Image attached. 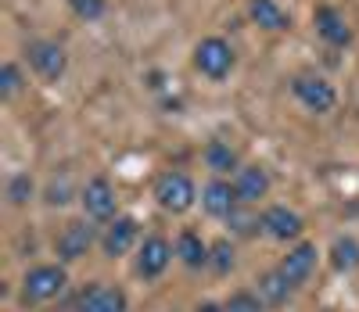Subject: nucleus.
Returning a JSON list of instances; mask_svg holds the SVG:
<instances>
[{
  "label": "nucleus",
  "instance_id": "1",
  "mask_svg": "<svg viewBox=\"0 0 359 312\" xmlns=\"http://www.w3.org/2000/svg\"><path fill=\"white\" fill-rule=\"evenodd\" d=\"M69 287V266L62 262H40L22 276V287H18V301L22 305H47L54 298H62Z\"/></svg>",
  "mask_w": 359,
  "mask_h": 312
},
{
  "label": "nucleus",
  "instance_id": "2",
  "mask_svg": "<svg viewBox=\"0 0 359 312\" xmlns=\"http://www.w3.org/2000/svg\"><path fill=\"white\" fill-rule=\"evenodd\" d=\"M151 198H155V205L165 212V215H184V212H191L194 205H198V183L187 176V172H180V169H165L158 179H155V186H151Z\"/></svg>",
  "mask_w": 359,
  "mask_h": 312
},
{
  "label": "nucleus",
  "instance_id": "3",
  "mask_svg": "<svg viewBox=\"0 0 359 312\" xmlns=\"http://www.w3.org/2000/svg\"><path fill=\"white\" fill-rule=\"evenodd\" d=\"M94 244H101V233H97L94 219H86V215H83V219H69L62 230H57L54 255H57V262H62V266H72V262L86 259Z\"/></svg>",
  "mask_w": 359,
  "mask_h": 312
},
{
  "label": "nucleus",
  "instance_id": "4",
  "mask_svg": "<svg viewBox=\"0 0 359 312\" xmlns=\"http://www.w3.org/2000/svg\"><path fill=\"white\" fill-rule=\"evenodd\" d=\"M176 259V247L165 233H147L137 244V255H133V273L144 280V284H155L158 276H165V269Z\"/></svg>",
  "mask_w": 359,
  "mask_h": 312
},
{
  "label": "nucleus",
  "instance_id": "5",
  "mask_svg": "<svg viewBox=\"0 0 359 312\" xmlns=\"http://www.w3.org/2000/svg\"><path fill=\"white\" fill-rule=\"evenodd\" d=\"M291 93H294V101L302 104L306 111H313V115H327V111L338 104L334 83L327 79V76H316V72H298L291 79Z\"/></svg>",
  "mask_w": 359,
  "mask_h": 312
},
{
  "label": "nucleus",
  "instance_id": "6",
  "mask_svg": "<svg viewBox=\"0 0 359 312\" xmlns=\"http://www.w3.org/2000/svg\"><path fill=\"white\" fill-rule=\"evenodd\" d=\"M79 205H83V215L94 223H111L118 215V194H115V183L108 176H90L83 186H79Z\"/></svg>",
  "mask_w": 359,
  "mask_h": 312
},
{
  "label": "nucleus",
  "instance_id": "7",
  "mask_svg": "<svg viewBox=\"0 0 359 312\" xmlns=\"http://www.w3.org/2000/svg\"><path fill=\"white\" fill-rule=\"evenodd\" d=\"M233 65H237V54H233L230 40H223V36H205V40L194 47V69H198L205 79L219 83V79H226V76L233 72Z\"/></svg>",
  "mask_w": 359,
  "mask_h": 312
},
{
  "label": "nucleus",
  "instance_id": "8",
  "mask_svg": "<svg viewBox=\"0 0 359 312\" xmlns=\"http://www.w3.org/2000/svg\"><path fill=\"white\" fill-rule=\"evenodd\" d=\"M259 223H262V237L277 240V244H298L306 233V219L287 205H266L259 212Z\"/></svg>",
  "mask_w": 359,
  "mask_h": 312
},
{
  "label": "nucleus",
  "instance_id": "9",
  "mask_svg": "<svg viewBox=\"0 0 359 312\" xmlns=\"http://www.w3.org/2000/svg\"><path fill=\"white\" fill-rule=\"evenodd\" d=\"M316 262H320V247L313 240H298V244L287 247V255L277 262V269L291 284V291H302L313 280V273H316Z\"/></svg>",
  "mask_w": 359,
  "mask_h": 312
},
{
  "label": "nucleus",
  "instance_id": "10",
  "mask_svg": "<svg viewBox=\"0 0 359 312\" xmlns=\"http://www.w3.org/2000/svg\"><path fill=\"white\" fill-rule=\"evenodd\" d=\"M25 57H29V69H33L43 83H57L69 69V54L62 43L54 40H33L25 47Z\"/></svg>",
  "mask_w": 359,
  "mask_h": 312
},
{
  "label": "nucleus",
  "instance_id": "11",
  "mask_svg": "<svg viewBox=\"0 0 359 312\" xmlns=\"http://www.w3.org/2000/svg\"><path fill=\"white\" fill-rule=\"evenodd\" d=\"M76 312H130V298L123 287L94 280L76 294Z\"/></svg>",
  "mask_w": 359,
  "mask_h": 312
},
{
  "label": "nucleus",
  "instance_id": "12",
  "mask_svg": "<svg viewBox=\"0 0 359 312\" xmlns=\"http://www.w3.org/2000/svg\"><path fill=\"white\" fill-rule=\"evenodd\" d=\"M137 240H140V223L133 215H115L101 230V252L104 259H126L137 247Z\"/></svg>",
  "mask_w": 359,
  "mask_h": 312
},
{
  "label": "nucleus",
  "instance_id": "13",
  "mask_svg": "<svg viewBox=\"0 0 359 312\" xmlns=\"http://www.w3.org/2000/svg\"><path fill=\"white\" fill-rule=\"evenodd\" d=\"M233 191H237V201L241 205H259L269 198V191H273V179H269V169L259 165V162H248L233 172Z\"/></svg>",
  "mask_w": 359,
  "mask_h": 312
},
{
  "label": "nucleus",
  "instance_id": "14",
  "mask_svg": "<svg viewBox=\"0 0 359 312\" xmlns=\"http://www.w3.org/2000/svg\"><path fill=\"white\" fill-rule=\"evenodd\" d=\"M241 205L237 201V191H233V179L226 176H212L205 186H201V208L205 215H212V219H230V212Z\"/></svg>",
  "mask_w": 359,
  "mask_h": 312
},
{
  "label": "nucleus",
  "instance_id": "15",
  "mask_svg": "<svg viewBox=\"0 0 359 312\" xmlns=\"http://www.w3.org/2000/svg\"><path fill=\"white\" fill-rule=\"evenodd\" d=\"M313 25H316V33H320L323 43H331V47H348V43H352V25H348V18H345L338 8H331V4H323V8L313 11Z\"/></svg>",
  "mask_w": 359,
  "mask_h": 312
},
{
  "label": "nucleus",
  "instance_id": "16",
  "mask_svg": "<svg viewBox=\"0 0 359 312\" xmlns=\"http://www.w3.org/2000/svg\"><path fill=\"white\" fill-rule=\"evenodd\" d=\"M201 162H205V169L212 172V176H226V179H233V172L245 165L241 154H237V147L230 140H208L201 147Z\"/></svg>",
  "mask_w": 359,
  "mask_h": 312
},
{
  "label": "nucleus",
  "instance_id": "17",
  "mask_svg": "<svg viewBox=\"0 0 359 312\" xmlns=\"http://www.w3.org/2000/svg\"><path fill=\"white\" fill-rule=\"evenodd\" d=\"M172 247H176V259L184 262L187 269H208V255H212V244H208L198 230H180L176 233V240H172Z\"/></svg>",
  "mask_w": 359,
  "mask_h": 312
},
{
  "label": "nucleus",
  "instance_id": "18",
  "mask_svg": "<svg viewBox=\"0 0 359 312\" xmlns=\"http://www.w3.org/2000/svg\"><path fill=\"white\" fill-rule=\"evenodd\" d=\"M248 18L259 29H266V33H284V29H291V15L277 0H248Z\"/></svg>",
  "mask_w": 359,
  "mask_h": 312
},
{
  "label": "nucleus",
  "instance_id": "19",
  "mask_svg": "<svg viewBox=\"0 0 359 312\" xmlns=\"http://www.w3.org/2000/svg\"><path fill=\"white\" fill-rule=\"evenodd\" d=\"M327 259H331V269L341 276L355 273L359 269V240L352 233H338L331 240V247H327Z\"/></svg>",
  "mask_w": 359,
  "mask_h": 312
},
{
  "label": "nucleus",
  "instance_id": "20",
  "mask_svg": "<svg viewBox=\"0 0 359 312\" xmlns=\"http://www.w3.org/2000/svg\"><path fill=\"white\" fill-rule=\"evenodd\" d=\"M255 284H259L255 291L262 294V301H266L269 308H280V305H287V298L294 294V291H291V284L280 276V269H277V266H273V269H266V273L255 280Z\"/></svg>",
  "mask_w": 359,
  "mask_h": 312
},
{
  "label": "nucleus",
  "instance_id": "21",
  "mask_svg": "<svg viewBox=\"0 0 359 312\" xmlns=\"http://www.w3.org/2000/svg\"><path fill=\"white\" fill-rule=\"evenodd\" d=\"M237 266V247L230 237H219L212 240V255H208V273H216V276H230Z\"/></svg>",
  "mask_w": 359,
  "mask_h": 312
},
{
  "label": "nucleus",
  "instance_id": "22",
  "mask_svg": "<svg viewBox=\"0 0 359 312\" xmlns=\"http://www.w3.org/2000/svg\"><path fill=\"white\" fill-rule=\"evenodd\" d=\"M4 198H8V205L25 208L29 201L36 198V179L29 176V172H15V176L8 179V186H4Z\"/></svg>",
  "mask_w": 359,
  "mask_h": 312
},
{
  "label": "nucleus",
  "instance_id": "23",
  "mask_svg": "<svg viewBox=\"0 0 359 312\" xmlns=\"http://www.w3.org/2000/svg\"><path fill=\"white\" fill-rule=\"evenodd\" d=\"M226 226H230L233 237H255V233H262V223H259V215H255L252 205H237V208L230 212Z\"/></svg>",
  "mask_w": 359,
  "mask_h": 312
},
{
  "label": "nucleus",
  "instance_id": "24",
  "mask_svg": "<svg viewBox=\"0 0 359 312\" xmlns=\"http://www.w3.org/2000/svg\"><path fill=\"white\" fill-rule=\"evenodd\" d=\"M223 305H226V312H266V308H269L255 287H237V291H230Z\"/></svg>",
  "mask_w": 359,
  "mask_h": 312
},
{
  "label": "nucleus",
  "instance_id": "25",
  "mask_svg": "<svg viewBox=\"0 0 359 312\" xmlns=\"http://www.w3.org/2000/svg\"><path fill=\"white\" fill-rule=\"evenodd\" d=\"M25 79H22V69L15 65V61H4L0 65V101H15L22 93Z\"/></svg>",
  "mask_w": 359,
  "mask_h": 312
},
{
  "label": "nucleus",
  "instance_id": "26",
  "mask_svg": "<svg viewBox=\"0 0 359 312\" xmlns=\"http://www.w3.org/2000/svg\"><path fill=\"white\" fill-rule=\"evenodd\" d=\"M69 11L83 22H97L108 11V0H69Z\"/></svg>",
  "mask_w": 359,
  "mask_h": 312
},
{
  "label": "nucleus",
  "instance_id": "27",
  "mask_svg": "<svg viewBox=\"0 0 359 312\" xmlns=\"http://www.w3.org/2000/svg\"><path fill=\"white\" fill-rule=\"evenodd\" d=\"M69 194H72V191H69V183H57V179H54V183L47 186V205H50V208H62V205L72 201Z\"/></svg>",
  "mask_w": 359,
  "mask_h": 312
},
{
  "label": "nucleus",
  "instance_id": "28",
  "mask_svg": "<svg viewBox=\"0 0 359 312\" xmlns=\"http://www.w3.org/2000/svg\"><path fill=\"white\" fill-rule=\"evenodd\" d=\"M194 312H226V305L223 301H201V305H194Z\"/></svg>",
  "mask_w": 359,
  "mask_h": 312
}]
</instances>
